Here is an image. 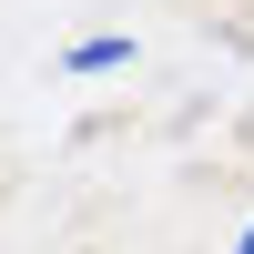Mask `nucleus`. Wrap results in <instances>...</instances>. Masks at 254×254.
Returning <instances> with one entry per match:
<instances>
[{
  "label": "nucleus",
  "mask_w": 254,
  "mask_h": 254,
  "mask_svg": "<svg viewBox=\"0 0 254 254\" xmlns=\"http://www.w3.org/2000/svg\"><path fill=\"white\" fill-rule=\"evenodd\" d=\"M234 254H254V224H244V234H234Z\"/></svg>",
  "instance_id": "2"
},
{
  "label": "nucleus",
  "mask_w": 254,
  "mask_h": 254,
  "mask_svg": "<svg viewBox=\"0 0 254 254\" xmlns=\"http://www.w3.org/2000/svg\"><path fill=\"white\" fill-rule=\"evenodd\" d=\"M132 61V41L122 31H102V41H71V71H122Z\"/></svg>",
  "instance_id": "1"
}]
</instances>
